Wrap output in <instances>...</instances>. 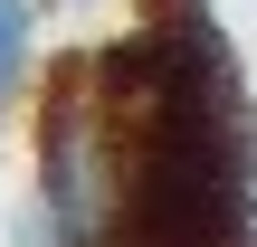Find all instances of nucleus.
I'll return each instance as SVG.
<instances>
[{
	"mask_svg": "<svg viewBox=\"0 0 257 247\" xmlns=\"http://www.w3.org/2000/svg\"><path fill=\"white\" fill-rule=\"evenodd\" d=\"M114 209H124V190H114V133H105L95 76L76 57L48 86L38 171H29V200L10 219V247H114Z\"/></svg>",
	"mask_w": 257,
	"mask_h": 247,
	"instance_id": "obj_1",
	"label": "nucleus"
},
{
	"mask_svg": "<svg viewBox=\"0 0 257 247\" xmlns=\"http://www.w3.org/2000/svg\"><path fill=\"white\" fill-rule=\"evenodd\" d=\"M38 76V0H0V114Z\"/></svg>",
	"mask_w": 257,
	"mask_h": 247,
	"instance_id": "obj_2",
	"label": "nucleus"
}]
</instances>
